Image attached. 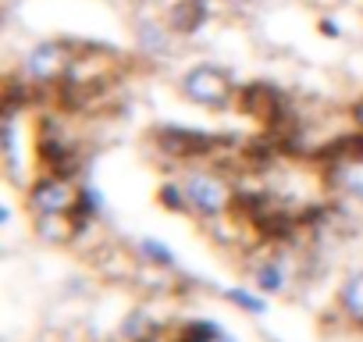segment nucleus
Returning <instances> with one entry per match:
<instances>
[{
    "label": "nucleus",
    "instance_id": "obj_1",
    "mask_svg": "<svg viewBox=\"0 0 363 342\" xmlns=\"http://www.w3.org/2000/svg\"><path fill=\"white\" fill-rule=\"evenodd\" d=\"M182 93H186L193 104L221 107V104H228V96H232V82H228V75H225L221 68L200 65V68H193L186 79H182Z\"/></svg>",
    "mask_w": 363,
    "mask_h": 342
},
{
    "label": "nucleus",
    "instance_id": "obj_2",
    "mask_svg": "<svg viewBox=\"0 0 363 342\" xmlns=\"http://www.w3.org/2000/svg\"><path fill=\"white\" fill-rule=\"evenodd\" d=\"M186 207H193L200 218H218V214H225L228 211V186L221 182V179H214V175H193L186 186Z\"/></svg>",
    "mask_w": 363,
    "mask_h": 342
},
{
    "label": "nucleus",
    "instance_id": "obj_3",
    "mask_svg": "<svg viewBox=\"0 0 363 342\" xmlns=\"http://www.w3.org/2000/svg\"><path fill=\"white\" fill-rule=\"evenodd\" d=\"M29 200H33V207H36L40 218H54V214H68V211L75 207L79 193H75V186L65 182V179H43V182L33 186Z\"/></svg>",
    "mask_w": 363,
    "mask_h": 342
},
{
    "label": "nucleus",
    "instance_id": "obj_4",
    "mask_svg": "<svg viewBox=\"0 0 363 342\" xmlns=\"http://www.w3.org/2000/svg\"><path fill=\"white\" fill-rule=\"evenodd\" d=\"M207 18H211V11H207V0H182V4L171 11V29L189 36V33H196Z\"/></svg>",
    "mask_w": 363,
    "mask_h": 342
},
{
    "label": "nucleus",
    "instance_id": "obj_5",
    "mask_svg": "<svg viewBox=\"0 0 363 342\" xmlns=\"http://www.w3.org/2000/svg\"><path fill=\"white\" fill-rule=\"evenodd\" d=\"M338 307H342V314L352 324H363V271H356V275L345 278V285L338 292Z\"/></svg>",
    "mask_w": 363,
    "mask_h": 342
},
{
    "label": "nucleus",
    "instance_id": "obj_6",
    "mask_svg": "<svg viewBox=\"0 0 363 342\" xmlns=\"http://www.w3.org/2000/svg\"><path fill=\"white\" fill-rule=\"evenodd\" d=\"M61 72V50L57 43H40L33 54H29V75L36 79H54Z\"/></svg>",
    "mask_w": 363,
    "mask_h": 342
},
{
    "label": "nucleus",
    "instance_id": "obj_7",
    "mask_svg": "<svg viewBox=\"0 0 363 342\" xmlns=\"http://www.w3.org/2000/svg\"><path fill=\"white\" fill-rule=\"evenodd\" d=\"M253 278H257V289H260V292H281L285 282H289L281 260H267V264H260V267L253 271Z\"/></svg>",
    "mask_w": 363,
    "mask_h": 342
},
{
    "label": "nucleus",
    "instance_id": "obj_8",
    "mask_svg": "<svg viewBox=\"0 0 363 342\" xmlns=\"http://www.w3.org/2000/svg\"><path fill=\"white\" fill-rule=\"evenodd\" d=\"M335 179H338V186H342L349 197L363 200V160H345V164L335 171Z\"/></svg>",
    "mask_w": 363,
    "mask_h": 342
},
{
    "label": "nucleus",
    "instance_id": "obj_9",
    "mask_svg": "<svg viewBox=\"0 0 363 342\" xmlns=\"http://www.w3.org/2000/svg\"><path fill=\"white\" fill-rule=\"evenodd\" d=\"M182 342H239L235 335H228L225 328H218L214 321H200V324H189Z\"/></svg>",
    "mask_w": 363,
    "mask_h": 342
},
{
    "label": "nucleus",
    "instance_id": "obj_10",
    "mask_svg": "<svg viewBox=\"0 0 363 342\" xmlns=\"http://www.w3.org/2000/svg\"><path fill=\"white\" fill-rule=\"evenodd\" d=\"M139 43H143V50H150V54H167L171 36H167L164 26H157V22H143V26H139Z\"/></svg>",
    "mask_w": 363,
    "mask_h": 342
},
{
    "label": "nucleus",
    "instance_id": "obj_11",
    "mask_svg": "<svg viewBox=\"0 0 363 342\" xmlns=\"http://www.w3.org/2000/svg\"><path fill=\"white\" fill-rule=\"evenodd\" d=\"M139 250H143L153 264H160V267H171V264H174V253H171V250H164V246H160V243H153V239H143V246H139Z\"/></svg>",
    "mask_w": 363,
    "mask_h": 342
},
{
    "label": "nucleus",
    "instance_id": "obj_12",
    "mask_svg": "<svg viewBox=\"0 0 363 342\" xmlns=\"http://www.w3.org/2000/svg\"><path fill=\"white\" fill-rule=\"evenodd\" d=\"M228 296H232V299H235L239 307H246V310H253V314H260V310H264V299H257V296H246L242 289H232Z\"/></svg>",
    "mask_w": 363,
    "mask_h": 342
},
{
    "label": "nucleus",
    "instance_id": "obj_13",
    "mask_svg": "<svg viewBox=\"0 0 363 342\" xmlns=\"http://www.w3.org/2000/svg\"><path fill=\"white\" fill-rule=\"evenodd\" d=\"M225 4H232V8H246L250 0H225Z\"/></svg>",
    "mask_w": 363,
    "mask_h": 342
}]
</instances>
